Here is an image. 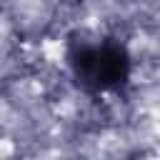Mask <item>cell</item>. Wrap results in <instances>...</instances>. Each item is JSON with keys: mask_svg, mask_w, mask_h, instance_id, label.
I'll return each instance as SVG.
<instances>
[{"mask_svg": "<svg viewBox=\"0 0 160 160\" xmlns=\"http://www.w3.org/2000/svg\"><path fill=\"white\" fill-rule=\"evenodd\" d=\"M68 70L78 90L85 95H108L128 85L132 72L130 52L118 40H70L68 42Z\"/></svg>", "mask_w": 160, "mask_h": 160, "instance_id": "1", "label": "cell"}]
</instances>
